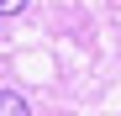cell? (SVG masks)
I'll use <instances>...</instances> for the list:
<instances>
[{"instance_id":"1","label":"cell","mask_w":121,"mask_h":116,"mask_svg":"<svg viewBox=\"0 0 121 116\" xmlns=\"http://www.w3.org/2000/svg\"><path fill=\"white\" fill-rule=\"evenodd\" d=\"M0 116H32V111H26V100L16 90H0Z\"/></svg>"},{"instance_id":"2","label":"cell","mask_w":121,"mask_h":116,"mask_svg":"<svg viewBox=\"0 0 121 116\" xmlns=\"http://www.w3.org/2000/svg\"><path fill=\"white\" fill-rule=\"evenodd\" d=\"M16 11H26V0H0V16H16Z\"/></svg>"}]
</instances>
